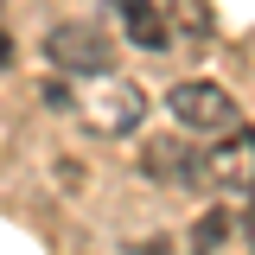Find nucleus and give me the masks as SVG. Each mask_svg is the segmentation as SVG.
<instances>
[{
  "instance_id": "obj_1",
  "label": "nucleus",
  "mask_w": 255,
  "mask_h": 255,
  "mask_svg": "<svg viewBox=\"0 0 255 255\" xmlns=\"http://www.w3.org/2000/svg\"><path fill=\"white\" fill-rule=\"evenodd\" d=\"M51 102H70L90 134H134V128L147 122V96L140 83H128V77H77V90H64L51 83Z\"/></svg>"
},
{
  "instance_id": "obj_6",
  "label": "nucleus",
  "mask_w": 255,
  "mask_h": 255,
  "mask_svg": "<svg viewBox=\"0 0 255 255\" xmlns=\"http://www.w3.org/2000/svg\"><path fill=\"white\" fill-rule=\"evenodd\" d=\"M159 6H166V26H179L185 38L198 45L211 38V0H159Z\"/></svg>"
},
{
  "instance_id": "obj_4",
  "label": "nucleus",
  "mask_w": 255,
  "mask_h": 255,
  "mask_svg": "<svg viewBox=\"0 0 255 255\" xmlns=\"http://www.w3.org/2000/svg\"><path fill=\"white\" fill-rule=\"evenodd\" d=\"M166 109H172V122L185 134H236V102L217 83H179L166 96Z\"/></svg>"
},
{
  "instance_id": "obj_7",
  "label": "nucleus",
  "mask_w": 255,
  "mask_h": 255,
  "mask_svg": "<svg viewBox=\"0 0 255 255\" xmlns=\"http://www.w3.org/2000/svg\"><path fill=\"white\" fill-rule=\"evenodd\" d=\"M223 236H230V211H204V217H198V230H191V255H211Z\"/></svg>"
},
{
  "instance_id": "obj_2",
  "label": "nucleus",
  "mask_w": 255,
  "mask_h": 255,
  "mask_svg": "<svg viewBox=\"0 0 255 255\" xmlns=\"http://www.w3.org/2000/svg\"><path fill=\"white\" fill-rule=\"evenodd\" d=\"M45 58L64 77H102V70H115V45H109V32L83 26V19H58L45 32Z\"/></svg>"
},
{
  "instance_id": "obj_5",
  "label": "nucleus",
  "mask_w": 255,
  "mask_h": 255,
  "mask_svg": "<svg viewBox=\"0 0 255 255\" xmlns=\"http://www.w3.org/2000/svg\"><path fill=\"white\" fill-rule=\"evenodd\" d=\"M115 13H122V26L134 45H147V51H166L172 45V26H166V6L159 0H115Z\"/></svg>"
},
{
  "instance_id": "obj_9",
  "label": "nucleus",
  "mask_w": 255,
  "mask_h": 255,
  "mask_svg": "<svg viewBox=\"0 0 255 255\" xmlns=\"http://www.w3.org/2000/svg\"><path fill=\"white\" fill-rule=\"evenodd\" d=\"M249 243H255V230H249Z\"/></svg>"
},
{
  "instance_id": "obj_3",
  "label": "nucleus",
  "mask_w": 255,
  "mask_h": 255,
  "mask_svg": "<svg viewBox=\"0 0 255 255\" xmlns=\"http://www.w3.org/2000/svg\"><path fill=\"white\" fill-rule=\"evenodd\" d=\"M140 172L153 185H204V153L185 140V128H166V134H147L140 140Z\"/></svg>"
},
{
  "instance_id": "obj_8",
  "label": "nucleus",
  "mask_w": 255,
  "mask_h": 255,
  "mask_svg": "<svg viewBox=\"0 0 255 255\" xmlns=\"http://www.w3.org/2000/svg\"><path fill=\"white\" fill-rule=\"evenodd\" d=\"M6 64H13V32L0 26V70H6Z\"/></svg>"
}]
</instances>
